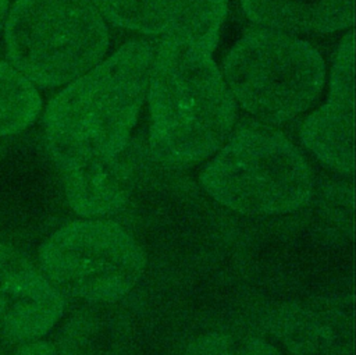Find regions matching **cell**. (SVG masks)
Instances as JSON below:
<instances>
[{"instance_id":"6da1fadb","label":"cell","mask_w":356,"mask_h":355,"mask_svg":"<svg viewBox=\"0 0 356 355\" xmlns=\"http://www.w3.org/2000/svg\"><path fill=\"white\" fill-rule=\"evenodd\" d=\"M154 46L134 39L46 106L44 139L60 174L121 157L146 100Z\"/></svg>"},{"instance_id":"7a4b0ae2","label":"cell","mask_w":356,"mask_h":355,"mask_svg":"<svg viewBox=\"0 0 356 355\" xmlns=\"http://www.w3.org/2000/svg\"><path fill=\"white\" fill-rule=\"evenodd\" d=\"M211 53L202 43L179 38H163L154 47L146 92L149 146L164 166H195L232 134L238 104Z\"/></svg>"},{"instance_id":"3957f363","label":"cell","mask_w":356,"mask_h":355,"mask_svg":"<svg viewBox=\"0 0 356 355\" xmlns=\"http://www.w3.org/2000/svg\"><path fill=\"white\" fill-rule=\"evenodd\" d=\"M199 181L220 205L250 216L295 212L313 192L306 159L286 136L266 125L232 132Z\"/></svg>"},{"instance_id":"277c9868","label":"cell","mask_w":356,"mask_h":355,"mask_svg":"<svg viewBox=\"0 0 356 355\" xmlns=\"http://www.w3.org/2000/svg\"><path fill=\"white\" fill-rule=\"evenodd\" d=\"M8 63L40 88L67 85L106 56L110 35L93 0H17L7 13Z\"/></svg>"},{"instance_id":"5b68a950","label":"cell","mask_w":356,"mask_h":355,"mask_svg":"<svg viewBox=\"0 0 356 355\" xmlns=\"http://www.w3.org/2000/svg\"><path fill=\"white\" fill-rule=\"evenodd\" d=\"M221 74L238 106L261 123L281 124L314 104L327 67L307 40L256 26L231 47Z\"/></svg>"},{"instance_id":"8992f818","label":"cell","mask_w":356,"mask_h":355,"mask_svg":"<svg viewBox=\"0 0 356 355\" xmlns=\"http://www.w3.org/2000/svg\"><path fill=\"white\" fill-rule=\"evenodd\" d=\"M38 266L64 298L114 302L139 283L146 256L120 224L82 219L58 227L42 241Z\"/></svg>"},{"instance_id":"52a82bcc","label":"cell","mask_w":356,"mask_h":355,"mask_svg":"<svg viewBox=\"0 0 356 355\" xmlns=\"http://www.w3.org/2000/svg\"><path fill=\"white\" fill-rule=\"evenodd\" d=\"M65 298L18 246L0 242V341L28 344L61 319Z\"/></svg>"},{"instance_id":"ba28073f","label":"cell","mask_w":356,"mask_h":355,"mask_svg":"<svg viewBox=\"0 0 356 355\" xmlns=\"http://www.w3.org/2000/svg\"><path fill=\"white\" fill-rule=\"evenodd\" d=\"M355 111V45L348 32L332 61L327 102L303 123L300 139L306 149L324 166L350 174L355 168L353 117Z\"/></svg>"},{"instance_id":"9c48e42d","label":"cell","mask_w":356,"mask_h":355,"mask_svg":"<svg viewBox=\"0 0 356 355\" xmlns=\"http://www.w3.org/2000/svg\"><path fill=\"white\" fill-rule=\"evenodd\" d=\"M115 26L145 35L189 39L211 50L218 42L228 0H93Z\"/></svg>"},{"instance_id":"30bf717a","label":"cell","mask_w":356,"mask_h":355,"mask_svg":"<svg viewBox=\"0 0 356 355\" xmlns=\"http://www.w3.org/2000/svg\"><path fill=\"white\" fill-rule=\"evenodd\" d=\"M256 25L291 35H323L353 24L355 0H239Z\"/></svg>"},{"instance_id":"8fae6325","label":"cell","mask_w":356,"mask_h":355,"mask_svg":"<svg viewBox=\"0 0 356 355\" xmlns=\"http://www.w3.org/2000/svg\"><path fill=\"white\" fill-rule=\"evenodd\" d=\"M68 206L85 219L121 212L132 191L128 166L121 157L60 174Z\"/></svg>"},{"instance_id":"7c38bea8","label":"cell","mask_w":356,"mask_h":355,"mask_svg":"<svg viewBox=\"0 0 356 355\" xmlns=\"http://www.w3.org/2000/svg\"><path fill=\"white\" fill-rule=\"evenodd\" d=\"M38 86L7 61L0 60V138L17 135L42 111Z\"/></svg>"},{"instance_id":"4fadbf2b","label":"cell","mask_w":356,"mask_h":355,"mask_svg":"<svg viewBox=\"0 0 356 355\" xmlns=\"http://www.w3.org/2000/svg\"><path fill=\"white\" fill-rule=\"evenodd\" d=\"M185 355H281V352L259 337L209 333L192 341Z\"/></svg>"},{"instance_id":"5bb4252c","label":"cell","mask_w":356,"mask_h":355,"mask_svg":"<svg viewBox=\"0 0 356 355\" xmlns=\"http://www.w3.org/2000/svg\"><path fill=\"white\" fill-rule=\"evenodd\" d=\"M8 8H10V0H0V31L3 29Z\"/></svg>"}]
</instances>
